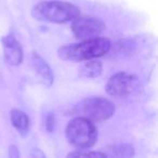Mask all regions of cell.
Segmentation results:
<instances>
[{
    "instance_id": "cell-1",
    "label": "cell",
    "mask_w": 158,
    "mask_h": 158,
    "mask_svg": "<svg viewBox=\"0 0 158 158\" xmlns=\"http://www.w3.org/2000/svg\"><path fill=\"white\" fill-rule=\"evenodd\" d=\"M110 40L105 37L84 39L78 44L62 46L57 50V56L64 61H89L101 57L110 50Z\"/></svg>"
},
{
    "instance_id": "cell-2",
    "label": "cell",
    "mask_w": 158,
    "mask_h": 158,
    "mask_svg": "<svg viewBox=\"0 0 158 158\" xmlns=\"http://www.w3.org/2000/svg\"><path fill=\"white\" fill-rule=\"evenodd\" d=\"M31 15L34 19L41 22L63 24L72 22L78 18L80 15V10L73 3L51 0L37 3L31 10Z\"/></svg>"
},
{
    "instance_id": "cell-3",
    "label": "cell",
    "mask_w": 158,
    "mask_h": 158,
    "mask_svg": "<svg viewBox=\"0 0 158 158\" xmlns=\"http://www.w3.org/2000/svg\"><path fill=\"white\" fill-rule=\"evenodd\" d=\"M66 139L73 147L87 149L98 140V130L93 121L84 116L72 119L66 127Z\"/></svg>"
},
{
    "instance_id": "cell-4",
    "label": "cell",
    "mask_w": 158,
    "mask_h": 158,
    "mask_svg": "<svg viewBox=\"0 0 158 158\" xmlns=\"http://www.w3.org/2000/svg\"><path fill=\"white\" fill-rule=\"evenodd\" d=\"M75 114L90 119L91 121H105L115 113V106L108 100L101 97L87 98L74 106Z\"/></svg>"
},
{
    "instance_id": "cell-5",
    "label": "cell",
    "mask_w": 158,
    "mask_h": 158,
    "mask_svg": "<svg viewBox=\"0 0 158 158\" xmlns=\"http://www.w3.org/2000/svg\"><path fill=\"white\" fill-rule=\"evenodd\" d=\"M140 81L136 76L125 72L113 75L106 84V92L110 97L121 98L135 92L139 89Z\"/></svg>"
},
{
    "instance_id": "cell-6",
    "label": "cell",
    "mask_w": 158,
    "mask_h": 158,
    "mask_svg": "<svg viewBox=\"0 0 158 158\" xmlns=\"http://www.w3.org/2000/svg\"><path fill=\"white\" fill-rule=\"evenodd\" d=\"M105 23L95 16H78L73 21L72 31L78 39H90L100 36L105 31Z\"/></svg>"
},
{
    "instance_id": "cell-7",
    "label": "cell",
    "mask_w": 158,
    "mask_h": 158,
    "mask_svg": "<svg viewBox=\"0 0 158 158\" xmlns=\"http://www.w3.org/2000/svg\"><path fill=\"white\" fill-rule=\"evenodd\" d=\"M2 44L6 62L11 66L21 65L24 59V52L15 37L13 35L6 36L2 39Z\"/></svg>"
},
{
    "instance_id": "cell-8",
    "label": "cell",
    "mask_w": 158,
    "mask_h": 158,
    "mask_svg": "<svg viewBox=\"0 0 158 158\" xmlns=\"http://www.w3.org/2000/svg\"><path fill=\"white\" fill-rule=\"evenodd\" d=\"M31 61L33 68L44 80V85L47 87H51L54 81V76H53V72L51 69L50 65L47 63V61L37 52H31Z\"/></svg>"
},
{
    "instance_id": "cell-9",
    "label": "cell",
    "mask_w": 158,
    "mask_h": 158,
    "mask_svg": "<svg viewBox=\"0 0 158 158\" xmlns=\"http://www.w3.org/2000/svg\"><path fill=\"white\" fill-rule=\"evenodd\" d=\"M10 119H11L13 127L18 130V132L21 135L25 136L28 133L29 127H31V120H29V117L27 116L26 113L19 110V108H14L10 112Z\"/></svg>"
},
{
    "instance_id": "cell-10",
    "label": "cell",
    "mask_w": 158,
    "mask_h": 158,
    "mask_svg": "<svg viewBox=\"0 0 158 158\" xmlns=\"http://www.w3.org/2000/svg\"><path fill=\"white\" fill-rule=\"evenodd\" d=\"M103 66L100 61H91L89 60L88 63H85L79 68V75L84 78H97L102 74Z\"/></svg>"
},
{
    "instance_id": "cell-11",
    "label": "cell",
    "mask_w": 158,
    "mask_h": 158,
    "mask_svg": "<svg viewBox=\"0 0 158 158\" xmlns=\"http://www.w3.org/2000/svg\"><path fill=\"white\" fill-rule=\"evenodd\" d=\"M110 152L112 153V155L120 156V157H131L134 155L133 147L127 144H120V145H115L110 149Z\"/></svg>"
},
{
    "instance_id": "cell-12",
    "label": "cell",
    "mask_w": 158,
    "mask_h": 158,
    "mask_svg": "<svg viewBox=\"0 0 158 158\" xmlns=\"http://www.w3.org/2000/svg\"><path fill=\"white\" fill-rule=\"evenodd\" d=\"M67 157H93V158H98V157H107V154L102 153V152H89L87 149H81V151H76L69 153L67 155Z\"/></svg>"
},
{
    "instance_id": "cell-13",
    "label": "cell",
    "mask_w": 158,
    "mask_h": 158,
    "mask_svg": "<svg viewBox=\"0 0 158 158\" xmlns=\"http://www.w3.org/2000/svg\"><path fill=\"white\" fill-rule=\"evenodd\" d=\"M55 128V117L53 114H48L46 119V129L48 130V132H52Z\"/></svg>"
},
{
    "instance_id": "cell-14",
    "label": "cell",
    "mask_w": 158,
    "mask_h": 158,
    "mask_svg": "<svg viewBox=\"0 0 158 158\" xmlns=\"http://www.w3.org/2000/svg\"><path fill=\"white\" fill-rule=\"evenodd\" d=\"M9 154L11 157H19V156H20V153H19L18 148H16V146H14V145H12V146L10 147Z\"/></svg>"
}]
</instances>
